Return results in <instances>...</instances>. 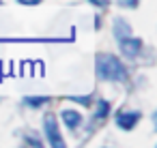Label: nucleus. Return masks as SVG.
I'll return each instance as SVG.
<instances>
[{
	"mask_svg": "<svg viewBox=\"0 0 157 148\" xmlns=\"http://www.w3.org/2000/svg\"><path fill=\"white\" fill-rule=\"evenodd\" d=\"M63 120H65V124L69 127V129H75L80 122H82V116L78 114V112H71V109H65L63 112Z\"/></svg>",
	"mask_w": 157,
	"mask_h": 148,
	"instance_id": "nucleus-5",
	"label": "nucleus"
},
{
	"mask_svg": "<svg viewBox=\"0 0 157 148\" xmlns=\"http://www.w3.org/2000/svg\"><path fill=\"white\" fill-rule=\"evenodd\" d=\"M90 2H95V5H103V0H90Z\"/></svg>",
	"mask_w": 157,
	"mask_h": 148,
	"instance_id": "nucleus-10",
	"label": "nucleus"
},
{
	"mask_svg": "<svg viewBox=\"0 0 157 148\" xmlns=\"http://www.w3.org/2000/svg\"><path fill=\"white\" fill-rule=\"evenodd\" d=\"M26 101H28L30 105H43V103H45L48 99H45V97H28Z\"/></svg>",
	"mask_w": 157,
	"mask_h": 148,
	"instance_id": "nucleus-8",
	"label": "nucleus"
},
{
	"mask_svg": "<svg viewBox=\"0 0 157 148\" xmlns=\"http://www.w3.org/2000/svg\"><path fill=\"white\" fill-rule=\"evenodd\" d=\"M97 73L101 80H108V82H123L127 77L121 60L112 54H99L97 56Z\"/></svg>",
	"mask_w": 157,
	"mask_h": 148,
	"instance_id": "nucleus-1",
	"label": "nucleus"
},
{
	"mask_svg": "<svg viewBox=\"0 0 157 148\" xmlns=\"http://www.w3.org/2000/svg\"><path fill=\"white\" fill-rule=\"evenodd\" d=\"M0 2H2V0H0Z\"/></svg>",
	"mask_w": 157,
	"mask_h": 148,
	"instance_id": "nucleus-11",
	"label": "nucleus"
},
{
	"mask_svg": "<svg viewBox=\"0 0 157 148\" xmlns=\"http://www.w3.org/2000/svg\"><path fill=\"white\" fill-rule=\"evenodd\" d=\"M121 47H123V52H125L127 56H136V54L142 50V41H140V39H129V37H125V39H121Z\"/></svg>",
	"mask_w": 157,
	"mask_h": 148,
	"instance_id": "nucleus-4",
	"label": "nucleus"
},
{
	"mask_svg": "<svg viewBox=\"0 0 157 148\" xmlns=\"http://www.w3.org/2000/svg\"><path fill=\"white\" fill-rule=\"evenodd\" d=\"M20 2H22V5H39L41 0H20Z\"/></svg>",
	"mask_w": 157,
	"mask_h": 148,
	"instance_id": "nucleus-9",
	"label": "nucleus"
},
{
	"mask_svg": "<svg viewBox=\"0 0 157 148\" xmlns=\"http://www.w3.org/2000/svg\"><path fill=\"white\" fill-rule=\"evenodd\" d=\"M45 131H48V139H50V144L52 146H65V142H63V137H60V131H58V124H56V118L50 114V116H45Z\"/></svg>",
	"mask_w": 157,
	"mask_h": 148,
	"instance_id": "nucleus-2",
	"label": "nucleus"
},
{
	"mask_svg": "<svg viewBox=\"0 0 157 148\" xmlns=\"http://www.w3.org/2000/svg\"><path fill=\"white\" fill-rule=\"evenodd\" d=\"M114 30H116V37H118V39H125V37H129V26H127L123 20H116V24H114Z\"/></svg>",
	"mask_w": 157,
	"mask_h": 148,
	"instance_id": "nucleus-6",
	"label": "nucleus"
},
{
	"mask_svg": "<svg viewBox=\"0 0 157 148\" xmlns=\"http://www.w3.org/2000/svg\"><path fill=\"white\" fill-rule=\"evenodd\" d=\"M108 109H110V105L105 103V101H99V109H97V114H95V118L97 120H101L105 114H108Z\"/></svg>",
	"mask_w": 157,
	"mask_h": 148,
	"instance_id": "nucleus-7",
	"label": "nucleus"
},
{
	"mask_svg": "<svg viewBox=\"0 0 157 148\" xmlns=\"http://www.w3.org/2000/svg\"><path fill=\"white\" fill-rule=\"evenodd\" d=\"M138 120H140V114L138 112H121L118 118H116L118 127H123V129H133Z\"/></svg>",
	"mask_w": 157,
	"mask_h": 148,
	"instance_id": "nucleus-3",
	"label": "nucleus"
}]
</instances>
